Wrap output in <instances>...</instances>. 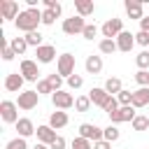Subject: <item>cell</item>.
<instances>
[{
    "instance_id": "obj_1",
    "label": "cell",
    "mask_w": 149,
    "mask_h": 149,
    "mask_svg": "<svg viewBox=\"0 0 149 149\" xmlns=\"http://www.w3.org/2000/svg\"><path fill=\"white\" fill-rule=\"evenodd\" d=\"M42 23V9H21V14H19V19L14 21V26H16V30H21V33H35L37 30V26Z\"/></svg>"
},
{
    "instance_id": "obj_2",
    "label": "cell",
    "mask_w": 149,
    "mask_h": 149,
    "mask_svg": "<svg viewBox=\"0 0 149 149\" xmlns=\"http://www.w3.org/2000/svg\"><path fill=\"white\" fill-rule=\"evenodd\" d=\"M100 33H102V40H116L121 33H123V19H107L102 26H100Z\"/></svg>"
},
{
    "instance_id": "obj_3",
    "label": "cell",
    "mask_w": 149,
    "mask_h": 149,
    "mask_svg": "<svg viewBox=\"0 0 149 149\" xmlns=\"http://www.w3.org/2000/svg\"><path fill=\"white\" fill-rule=\"evenodd\" d=\"M74 65H77L74 56L65 51V54H61V56H58V61H56V72H58L63 79H68V77L77 74V72H74Z\"/></svg>"
},
{
    "instance_id": "obj_4",
    "label": "cell",
    "mask_w": 149,
    "mask_h": 149,
    "mask_svg": "<svg viewBox=\"0 0 149 149\" xmlns=\"http://www.w3.org/2000/svg\"><path fill=\"white\" fill-rule=\"evenodd\" d=\"M79 137H84V140H88V142H100V140H105V128H100V126H95V123H79Z\"/></svg>"
},
{
    "instance_id": "obj_5",
    "label": "cell",
    "mask_w": 149,
    "mask_h": 149,
    "mask_svg": "<svg viewBox=\"0 0 149 149\" xmlns=\"http://www.w3.org/2000/svg\"><path fill=\"white\" fill-rule=\"evenodd\" d=\"M61 28H63L65 35H81L84 28H86V21H84V16H79V14H72L70 19H63Z\"/></svg>"
},
{
    "instance_id": "obj_6",
    "label": "cell",
    "mask_w": 149,
    "mask_h": 149,
    "mask_svg": "<svg viewBox=\"0 0 149 149\" xmlns=\"http://www.w3.org/2000/svg\"><path fill=\"white\" fill-rule=\"evenodd\" d=\"M19 72L23 74V79L26 81H40V63L37 61H30V58H23L21 63H19Z\"/></svg>"
},
{
    "instance_id": "obj_7",
    "label": "cell",
    "mask_w": 149,
    "mask_h": 149,
    "mask_svg": "<svg viewBox=\"0 0 149 149\" xmlns=\"http://www.w3.org/2000/svg\"><path fill=\"white\" fill-rule=\"evenodd\" d=\"M37 102H40V93H37L35 88L21 91V93H19V98H16V105H19V109H23V112L35 109V107H37Z\"/></svg>"
},
{
    "instance_id": "obj_8",
    "label": "cell",
    "mask_w": 149,
    "mask_h": 149,
    "mask_svg": "<svg viewBox=\"0 0 149 149\" xmlns=\"http://www.w3.org/2000/svg\"><path fill=\"white\" fill-rule=\"evenodd\" d=\"M0 119L5 123H16L21 116H19V105L16 100H2L0 102Z\"/></svg>"
},
{
    "instance_id": "obj_9",
    "label": "cell",
    "mask_w": 149,
    "mask_h": 149,
    "mask_svg": "<svg viewBox=\"0 0 149 149\" xmlns=\"http://www.w3.org/2000/svg\"><path fill=\"white\" fill-rule=\"evenodd\" d=\"M21 14L16 0H0V19L2 21H16Z\"/></svg>"
},
{
    "instance_id": "obj_10",
    "label": "cell",
    "mask_w": 149,
    "mask_h": 149,
    "mask_svg": "<svg viewBox=\"0 0 149 149\" xmlns=\"http://www.w3.org/2000/svg\"><path fill=\"white\" fill-rule=\"evenodd\" d=\"M51 105H54V109H70V107H74V95L72 93H68V91H56L54 95H51Z\"/></svg>"
},
{
    "instance_id": "obj_11",
    "label": "cell",
    "mask_w": 149,
    "mask_h": 149,
    "mask_svg": "<svg viewBox=\"0 0 149 149\" xmlns=\"http://www.w3.org/2000/svg\"><path fill=\"white\" fill-rule=\"evenodd\" d=\"M135 116H137L135 107H133V105H126V107H119V112L109 114V123H114V126L126 123V121H130V123H133V119H135Z\"/></svg>"
},
{
    "instance_id": "obj_12",
    "label": "cell",
    "mask_w": 149,
    "mask_h": 149,
    "mask_svg": "<svg viewBox=\"0 0 149 149\" xmlns=\"http://www.w3.org/2000/svg\"><path fill=\"white\" fill-rule=\"evenodd\" d=\"M23 84H26V79H23L21 72H9L5 77V91H9V93H21Z\"/></svg>"
},
{
    "instance_id": "obj_13",
    "label": "cell",
    "mask_w": 149,
    "mask_h": 149,
    "mask_svg": "<svg viewBox=\"0 0 149 149\" xmlns=\"http://www.w3.org/2000/svg\"><path fill=\"white\" fill-rule=\"evenodd\" d=\"M35 56H37V63H42V65L58 61V56H56V47H54V44H42L40 49H35Z\"/></svg>"
},
{
    "instance_id": "obj_14",
    "label": "cell",
    "mask_w": 149,
    "mask_h": 149,
    "mask_svg": "<svg viewBox=\"0 0 149 149\" xmlns=\"http://www.w3.org/2000/svg\"><path fill=\"white\" fill-rule=\"evenodd\" d=\"M123 9H126L128 19H135V21H142L144 19V5L140 0H126L123 2Z\"/></svg>"
},
{
    "instance_id": "obj_15",
    "label": "cell",
    "mask_w": 149,
    "mask_h": 149,
    "mask_svg": "<svg viewBox=\"0 0 149 149\" xmlns=\"http://www.w3.org/2000/svg\"><path fill=\"white\" fill-rule=\"evenodd\" d=\"M88 98H91V102H93L95 107L105 109V105L109 102V98H112V95H109V93H107L102 86H93V88L88 91Z\"/></svg>"
},
{
    "instance_id": "obj_16",
    "label": "cell",
    "mask_w": 149,
    "mask_h": 149,
    "mask_svg": "<svg viewBox=\"0 0 149 149\" xmlns=\"http://www.w3.org/2000/svg\"><path fill=\"white\" fill-rule=\"evenodd\" d=\"M14 128H16V133H19V137H30V135H35V123H33V119H28V116H21L16 123H14Z\"/></svg>"
},
{
    "instance_id": "obj_17",
    "label": "cell",
    "mask_w": 149,
    "mask_h": 149,
    "mask_svg": "<svg viewBox=\"0 0 149 149\" xmlns=\"http://www.w3.org/2000/svg\"><path fill=\"white\" fill-rule=\"evenodd\" d=\"M35 135H37V142H42V144H51L56 137H58V133L49 126V123H44V126H37V130H35Z\"/></svg>"
},
{
    "instance_id": "obj_18",
    "label": "cell",
    "mask_w": 149,
    "mask_h": 149,
    "mask_svg": "<svg viewBox=\"0 0 149 149\" xmlns=\"http://www.w3.org/2000/svg\"><path fill=\"white\" fill-rule=\"evenodd\" d=\"M70 123V116H68V112H63V109H56V112H51L49 114V126L54 128V130H61V128H65Z\"/></svg>"
},
{
    "instance_id": "obj_19",
    "label": "cell",
    "mask_w": 149,
    "mask_h": 149,
    "mask_svg": "<svg viewBox=\"0 0 149 149\" xmlns=\"http://www.w3.org/2000/svg\"><path fill=\"white\" fill-rule=\"evenodd\" d=\"M116 47H119V51L130 54V51H133V47H135V35H133V33H128V30H123V33L116 37Z\"/></svg>"
},
{
    "instance_id": "obj_20",
    "label": "cell",
    "mask_w": 149,
    "mask_h": 149,
    "mask_svg": "<svg viewBox=\"0 0 149 149\" xmlns=\"http://www.w3.org/2000/svg\"><path fill=\"white\" fill-rule=\"evenodd\" d=\"M149 105V86H140L133 91V107L140 109V107H147Z\"/></svg>"
},
{
    "instance_id": "obj_21",
    "label": "cell",
    "mask_w": 149,
    "mask_h": 149,
    "mask_svg": "<svg viewBox=\"0 0 149 149\" xmlns=\"http://www.w3.org/2000/svg\"><path fill=\"white\" fill-rule=\"evenodd\" d=\"M84 68H86L88 74H100V72H102V56H93V54L86 56Z\"/></svg>"
},
{
    "instance_id": "obj_22",
    "label": "cell",
    "mask_w": 149,
    "mask_h": 149,
    "mask_svg": "<svg viewBox=\"0 0 149 149\" xmlns=\"http://www.w3.org/2000/svg\"><path fill=\"white\" fill-rule=\"evenodd\" d=\"M74 12L79 14V16H91L93 12H95V5L93 2H88V0H74Z\"/></svg>"
},
{
    "instance_id": "obj_23",
    "label": "cell",
    "mask_w": 149,
    "mask_h": 149,
    "mask_svg": "<svg viewBox=\"0 0 149 149\" xmlns=\"http://www.w3.org/2000/svg\"><path fill=\"white\" fill-rule=\"evenodd\" d=\"M109 95H119L121 91H123V84H121V79L119 77H109L107 81H105V86H102Z\"/></svg>"
},
{
    "instance_id": "obj_24",
    "label": "cell",
    "mask_w": 149,
    "mask_h": 149,
    "mask_svg": "<svg viewBox=\"0 0 149 149\" xmlns=\"http://www.w3.org/2000/svg\"><path fill=\"white\" fill-rule=\"evenodd\" d=\"M9 47L14 49L16 56H23V54L28 51V42H26V37H12V40H9Z\"/></svg>"
},
{
    "instance_id": "obj_25",
    "label": "cell",
    "mask_w": 149,
    "mask_h": 149,
    "mask_svg": "<svg viewBox=\"0 0 149 149\" xmlns=\"http://www.w3.org/2000/svg\"><path fill=\"white\" fill-rule=\"evenodd\" d=\"M98 51H100V54H105V56H112L114 51H119L116 40H100V42H98Z\"/></svg>"
},
{
    "instance_id": "obj_26",
    "label": "cell",
    "mask_w": 149,
    "mask_h": 149,
    "mask_svg": "<svg viewBox=\"0 0 149 149\" xmlns=\"http://www.w3.org/2000/svg\"><path fill=\"white\" fill-rule=\"evenodd\" d=\"M91 105H93V102H91L88 93H86V95H77V98H74V109H77V112H81V114H84V112H88V109H91Z\"/></svg>"
},
{
    "instance_id": "obj_27",
    "label": "cell",
    "mask_w": 149,
    "mask_h": 149,
    "mask_svg": "<svg viewBox=\"0 0 149 149\" xmlns=\"http://www.w3.org/2000/svg\"><path fill=\"white\" fill-rule=\"evenodd\" d=\"M58 16H61V12H56V9H42V26H54Z\"/></svg>"
},
{
    "instance_id": "obj_28",
    "label": "cell",
    "mask_w": 149,
    "mask_h": 149,
    "mask_svg": "<svg viewBox=\"0 0 149 149\" xmlns=\"http://www.w3.org/2000/svg\"><path fill=\"white\" fill-rule=\"evenodd\" d=\"M23 37H26L28 47H35V49H40V47L44 44V42H42V37H44V35H42L40 30H35V33H28V35H23Z\"/></svg>"
},
{
    "instance_id": "obj_29",
    "label": "cell",
    "mask_w": 149,
    "mask_h": 149,
    "mask_svg": "<svg viewBox=\"0 0 149 149\" xmlns=\"http://www.w3.org/2000/svg\"><path fill=\"white\" fill-rule=\"evenodd\" d=\"M133 130H137V133H142V130H147L149 128V116H144V114H137L135 119H133Z\"/></svg>"
},
{
    "instance_id": "obj_30",
    "label": "cell",
    "mask_w": 149,
    "mask_h": 149,
    "mask_svg": "<svg viewBox=\"0 0 149 149\" xmlns=\"http://www.w3.org/2000/svg\"><path fill=\"white\" fill-rule=\"evenodd\" d=\"M119 137H121V130H119V126H114V123H109V126L105 128V140L114 144V142H116Z\"/></svg>"
},
{
    "instance_id": "obj_31",
    "label": "cell",
    "mask_w": 149,
    "mask_h": 149,
    "mask_svg": "<svg viewBox=\"0 0 149 149\" xmlns=\"http://www.w3.org/2000/svg\"><path fill=\"white\" fill-rule=\"evenodd\" d=\"M135 65H137V70H149V49H144L135 56Z\"/></svg>"
},
{
    "instance_id": "obj_32",
    "label": "cell",
    "mask_w": 149,
    "mask_h": 149,
    "mask_svg": "<svg viewBox=\"0 0 149 149\" xmlns=\"http://www.w3.org/2000/svg\"><path fill=\"white\" fill-rule=\"evenodd\" d=\"M5 149H30V147H28L26 137H19V135H16V137H12V140L5 144Z\"/></svg>"
},
{
    "instance_id": "obj_33",
    "label": "cell",
    "mask_w": 149,
    "mask_h": 149,
    "mask_svg": "<svg viewBox=\"0 0 149 149\" xmlns=\"http://www.w3.org/2000/svg\"><path fill=\"white\" fill-rule=\"evenodd\" d=\"M47 81L51 84L54 93H56V91H63V77H61L58 72H54V74H47Z\"/></svg>"
},
{
    "instance_id": "obj_34",
    "label": "cell",
    "mask_w": 149,
    "mask_h": 149,
    "mask_svg": "<svg viewBox=\"0 0 149 149\" xmlns=\"http://www.w3.org/2000/svg\"><path fill=\"white\" fill-rule=\"evenodd\" d=\"M35 91H37V93H40V95H49V98H51V95H54V88H51V84H49V81H47V77H44V79H40V81H37V88H35Z\"/></svg>"
},
{
    "instance_id": "obj_35",
    "label": "cell",
    "mask_w": 149,
    "mask_h": 149,
    "mask_svg": "<svg viewBox=\"0 0 149 149\" xmlns=\"http://www.w3.org/2000/svg\"><path fill=\"white\" fill-rule=\"evenodd\" d=\"M70 149H93V142H88V140H84V137H74L72 142H70Z\"/></svg>"
},
{
    "instance_id": "obj_36",
    "label": "cell",
    "mask_w": 149,
    "mask_h": 149,
    "mask_svg": "<svg viewBox=\"0 0 149 149\" xmlns=\"http://www.w3.org/2000/svg\"><path fill=\"white\" fill-rule=\"evenodd\" d=\"M98 33H100V28H98L95 23H86V28H84L81 37H84V40H93V37H98Z\"/></svg>"
},
{
    "instance_id": "obj_37",
    "label": "cell",
    "mask_w": 149,
    "mask_h": 149,
    "mask_svg": "<svg viewBox=\"0 0 149 149\" xmlns=\"http://www.w3.org/2000/svg\"><path fill=\"white\" fill-rule=\"evenodd\" d=\"M116 100H119V105H121V107H126V105H133V91L123 88V91L116 95Z\"/></svg>"
},
{
    "instance_id": "obj_38",
    "label": "cell",
    "mask_w": 149,
    "mask_h": 149,
    "mask_svg": "<svg viewBox=\"0 0 149 149\" xmlns=\"http://www.w3.org/2000/svg\"><path fill=\"white\" fill-rule=\"evenodd\" d=\"M65 81H68V86H70L72 91H77V88L84 86V77H81V74H72V77H68Z\"/></svg>"
},
{
    "instance_id": "obj_39",
    "label": "cell",
    "mask_w": 149,
    "mask_h": 149,
    "mask_svg": "<svg viewBox=\"0 0 149 149\" xmlns=\"http://www.w3.org/2000/svg\"><path fill=\"white\" fill-rule=\"evenodd\" d=\"M135 81L140 86H149V70H137L135 72Z\"/></svg>"
},
{
    "instance_id": "obj_40",
    "label": "cell",
    "mask_w": 149,
    "mask_h": 149,
    "mask_svg": "<svg viewBox=\"0 0 149 149\" xmlns=\"http://www.w3.org/2000/svg\"><path fill=\"white\" fill-rule=\"evenodd\" d=\"M14 56H16V54H14V49L9 47V42H7V44H2V61H7V63H9V61H14Z\"/></svg>"
},
{
    "instance_id": "obj_41",
    "label": "cell",
    "mask_w": 149,
    "mask_h": 149,
    "mask_svg": "<svg viewBox=\"0 0 149 149\" xmlns=\"http://www.w3.org/2000/svg\"><path fill=\"white\" fill-rule=\"evenodd\" d=\"M135 44H140V47H149V35L142 33V30H137V33H135Z\"/></svg>"
},
{
    "instance_id": "obj_42",
    "label": "cell",
    "mask_w": 149,
    "mask_h": 149,
    "mask_svg": "<svg viewBox=\"0 0 149 149\" xmlns=\"http://www.w3.org/2000/svg\"><path fill=\"white\" fill-rule=\"evenodd\" d=\"M65 147H68V142H65V137H63V135H58V137L49 144V149H65Z\"/></svg>"
},
{
    "instance_id": "obj_43",
    "label": "cell",
    "mask_w": 149,
    "mask_h": 149,
    "mask_svg": "<svg viewBox=\"0 0 149 149\" xmlns=\"http://www.w3.org/2000/svg\"><path fill=\"white\" fill-rule=\"evenodd\" d=\"M42 5H44V9H56V12H63L61 2H56V0H42Z\"/></svg>"
},
{
    "instance_id": "obj_44",
    "label": "cell",
    "mask_w": 149,
    "mask_h": 149,
    "mask_svg": "<svg viewBox=\"0 0 149 149\" xmlns=\"http://www.w3.org/2000/svg\"><path fill=\"white\" fill-rule=\"evenodd\" d=\"M93 149H112V142L100 140V142H95V144H93Z\"/></svg>"
},
{
    "instance_id": "obj_45",
    "label": "cell",
    "mask_w": 149,
    "mask_h": 149,
    "mask_svg": "<svg viewBox=\"0 0 149 149\" xmlns=\"http://www.w3.org/2000/svg\"><path fill=\"white\" fill-rule=\"evenodd\" d=\"M140 30H142V33H147V35H149V16H144V19H142V21H140Z\"/></svg>"
},
{
    "instance_id": "obj_46",
    "label": "cell",
    "mask_w": 149,
    "mask_h": 149,
    "mask_svg": "<svg viewBox=\"0 0 149 149\" xmlns=\"http://www.w3.org/2000/svg\"><path fill=\"white\" fill-rule=\"evenodd\" d=\"M30 149H49V147H47V144H42V142H37V144H33Z\"/></svg>"
}]
</instances>
